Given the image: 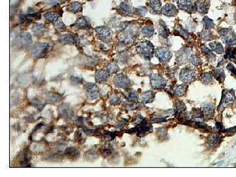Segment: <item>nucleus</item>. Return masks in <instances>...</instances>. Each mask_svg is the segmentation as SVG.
<instances>
[{
	"instance_id": "nucleus-1",
	"label": "nucleus",
	"mask_w": 236,
	"mask_h": 177,
	"mask_svg": "<svg viewBox=\"0 0 236 177\" xmlns=\"http://www.w3.org/2000/svg\"><path fill=\"white\" fill-rule=\"evenodd\" d=\"M51 48V45L47 43H37L32 47L31 53L36 58H43L47 55Z\"/></svg>"
},
{
	"instance_id": "nucleus-2",
	"label": "nucleus",
	"mask_w": 236,
	"mask_h": 177,
	"mask_svg": "<svg viewBox=\"0 0 236 177\" xmlns=\"http://www.w3.org/2000/svg\"><path fill=\"white\" fill-rule=\"evenodd\" d=\"M138 53L144 57L145 58L150 59L154 54V46L149 42H140L137 45Z\"/></svg>"
},
{
	"instance_id": "nucleus-3",
	"label": "nucleus",
	"mask_w": 236,
	"mask_h": 177,
	"mask_svg": "<svg viewBox=\"0 0 236 177\" xmlns=\"http://www.w3.org/2000/svg\"><path fill=\"white\" fill-rule=\"evenodd\" d=\"M135 33L133 32L130 26H127L122 32L120 33L118 35V39L120 42L123 44H131L135 39Z\"/></svg>"
},
{
	"instance_id": "nucleus-4",
	"label": "nucleus",
	"mask_w": 236,
	"mask_h": 177,
	"mask_svg": "<svg viewBox=\"0 0 236 177\" xmlns=\"http://www.w3.org/2000/svg\"><path fill=\"white\" fill-rule=\"evenodd\" d=\"M220 35L222 36V39L226 44L232 46L236 45V35L232 31L228 29H222L220 31Z\"/></svg>"
},
{
	"instance_id": "nucleus-5",
	"label": "nucleus",
	"mask_w": 236,
	"mask_h": 177,
	"mask_svg": "<svg viewBox=\"0 0 236 177\" xmlns=\"http://www.w3.org/2000/svg\"><path fill=\"white\" fill-rule=\"evenodd\" d=\"M114 82L117 87L126 88L129 85L130 81L125 75L123 74H117L114 78Z\"/></svg>"
},
{
	"instance_id": "nucleus-6",
	"label": "nucleus",
	"mask_w": 236,
	"mask_h": 177,
	"mask_svg": "<svg viewBox=\"0 0 236 177\" xmlns=\"http://www.w3.org/2000/svg\"><path fill=\"white\" fill-rule=\"evenodd\" d=\"M150 81L152 87L154 88H163L166 85L165 80L157 74H153L150 76Z\"/></svg>"
},
{
	"instance_id": "nucleus-7",
	"label": "nucleus",
	"mask_w": 236,
	"mask_h": 177,
	"mask_svg": "<svg viewBox=\"0 0 236 177\" xmlns=\"http://www.w3.org/2000/svg\"><path fill=\"white\" fill-rule=\"evenodd\" d=\"M156 57L161 63H166L171 58V52L165 47H160L156 50Z\"/></svg>"
},
{
	"instance_id": "nucleus-8",
	"label": "nucleus",
	"mask_w": 236,
	"mask_h": 177,
	"mask_svg": "<svg viewBox=\"0 0 236 177\" xmlns=\"http://www.w3.org/2000/svg\"><path fill=\"white\" fill-rule=\"evenodd\" d=\"M195 77L194 71L189 68H186L182 70L180 74V78L181 81L186 83H190L194 80Z\"/></svg>"
},
{
	"instance_id": "nucleus-9",
	"label": "nucleus",
	"mask_w": 236,
	"mask_h": 177,
	"mask_svg": "<svg viewBox=\"0 0 236 177\" xmlns=\"http://www.w3.org/2000/svg\"><path fill=\"white\" fill-rule=\"evenodd\" d=\"M85 92L88 98L90 100H95L99 97V88L96 85L92 83H89L85 86Z\"/></svg>"
},
{
	"instance_id": "nucleus-10",
	"label": "nucleus",
	"mask_w": 236,
	"mask_h": 177,
	"mask_svg": "<svg viewBox=\"0 0 236 177\" xmlns=\"http://www.w3.org/2000/svg\"><path fill=\"white\" fill-rule=\"evenodd\" d=\"M235 99L234 92L233 91H226L225 93H223L222 97L221 102L220 103V106H227L230 104H232Z\"/></svg>"
},
{
	"instance_id": "nucleus-11",
	"label": "nucleus",
	"mask_w": 236,
	"mask_h": 177,
	"mask_svg": "<svg viewBox=\"0 0 236 177\" xmlns=\"http://www.w3.org/2000/svg\"><path fill=\"white\" fill-rule=\"evenodd\" d=\"M96 30L99 37L101 38L102 40L104 41V42H108V41L110 40L112 33L111 30H109L108 27L101 26V27L97 28Z\"/></svg>"
},
{
	"instance_id": "nucleus-12",
	"label": "nucleus",
	"mask_w": 236,
	"mask_h": 177,
	"mask_svg": "<svg viewBox=\"0 0 236 177\" xmlns=\"http://www.w3.org/2000/svg\"><path fill=\"white\" fill-rule=\"evenodd\" d=\"M152 130V127L151 125H148L144 124V123H142L141 125L136 127L135 128L131 129L133 132H135L137 133V135L139 136H144V135L147 134L148 132H150Z\"/></svg>"
},
{
	"instance_id": "nucleus-13",
	"label": "nucleus",
	"mask_w": 236,
	"mask_h": 177,
	"mask_svg": "<svg viewBox=\"0 0 236 177\" xmlns=\"http://www.w3.org/2000/svg\"><path fill=\"white\" fill-rule=\"evenodd\" d=\"M32 42V39L31 38L30 35L28 33H24L20 35L16 39V44L20 47L26 46V45H29Z\"/></svg>"
},
{
	"instance_id": "nucleus-14",
	"label": "nucleus",
	"mask_w": 236,
	"mask_h": 177,
	"mask_svg": "<svg viewBox=\"0 0 236 177\" xmlns=\"http://www.w3.org/2000/svg\"><path fill=\"white\" fill-rule=\"evenodd\" d=\"M178 7L180 9L192 13L194 10V7L192 3V0H178Z\"/></svg>"
},
{
	"instance_id": "nucleus-15",
	"label": "nucleus",
	"mask_w": 236,
	"mask_h": 177,
	"mask_svg": "<svg viewBox=\"0 0 236 177\" xmlns=\"http://www.w3.org/2000/svg\"><path fill=\"white\" fill-rule=\"evenodd\" d=\"M194 6L200 13H206L209 7V3L207 0H197Z\"/></svg>"
},
{
	"instance_id": "nucleus-16",
	"label": "nucleus",
	"mask_w": 236,
	"mask_h": 177,
	"mask_svg": "<svg viewBox=\"0 0 236 177\" xmlns=\"http://www.w3.org/2000/svg\"><path fill=\"white\" fill-rule=\"evenodd\" d=\"M161 13L166 16H173L176 15L177 9L173 5L167 4L163 7L161 9Z\"/></svg>"
},
{
	"instance_id": "nucleus-17",
	"label": "nucleus",
	"mask_w": 236,
	"mask_h": 177,
	"mask_svg": "<svg viewBox=\"0 0 236 177\" xmlns=\"http://www.w3.org/2000/svg\"><path fill=\"white\" fill-rule=\"evenodd\" d=\"M65 155L69 159H76L80 157V152L76 148L70 147L66 148L65 150Z\"/></svg>"
},
{
	"instance_id": "nucleus-18",
	"label": "nucleus",
	"mask_w": 236,
	"mask_h": 177,
	"mask_svg": "<svg viewBox=\"0 0 236 177\" xmlns=\"http://www.w3.org/2000/svg\"><path fill=\"white\" fill-rule=\"evenodd\" d=\"M149 7L152 13L158 14L161 12V6L159 0H150Z\"/></svg>"
},
{
	"instance_id": "nucleus-19",
	"label": "nucleus",
	"mask_w": 236,
	"mask_h": 177,
	"mask_svg": "<svg viewBox=\"0 0 236 177\" xmlns=\"http://www.w3.org/2000/svg\"><path fill=\"white\" fill-rule=\"evenodd\" d=\"M59 40L63 44H73L77 42V37L72 33H68V34L63 35Z\"/></svg>"
},
{
	"instance_id": "nucleus-20",
	"label": "nucleus",
	"mask_w": 236,
	"mask_h": 177,
	"mask_svg": "<svg viewBox=\"0 0 236 177\" xmlns=\"http://www.w3.org/2000/svg\"><path fill=\"white\" fill-rule=\"evenodd\" d=\"M109 75V72L108 70H101L97 71L96 74H95V78H96L97 81L99 83L103 82L107 80Z\"/></svg>"
},
{
	"instance_id": "nucleus-21",
	"label": "nucleus",
	"mask_w": 236,
	"mask_h": 177,
	"mask_svg": "<svg viewBox=\"0 0 236 177\" xmlns=\"http://www.w3.org/2000/svg\"><path fill=\"white\" fill-rule=\"evenodd\" d=\"M220 142V136L217 135V134H213L211 136H209L207 140L209 146L210 147H215L216 145H218Z\"/></svg>"
},
{
	"instance_id": "nucleus-22",
	"label": "nucleus",
	"mask_w": 236,
	"mask_h": 177,
	"mask_svg": "<svg viewBox=\"0 0 236 177\" xmlns=\"http://www.w3.org/2000/svg\"><path fill=\"white\" fill-rule=\"evenodd\" d=\"M190 50L188 49H182L178 53V60L181 63L186 62L190 57Z\"/></svg>"
},
{
	"instance_id": "nucleus-23",
	"label": "nucleus",
	"mask_w": 236,
	"mask_h": 177,
	"mask_svg": "<svg viewBox=\"0 0 236 177\" xmlns=\"http://www.w3.org/2000/svg\"><path fill=\"white\" fill-rule=\"evenodd\" d=\"M89 19L85 17V16H82L77 20L75 23V26L78 28L83 29V28H86L89 26Z\"/></svg>"
},
{
	"instance_id": "nucleus-24",
	"label": "nucleus",
	"mask_w": 236,
	"mask_h": 177,
	"mask_svg": "<svg viewBox=\"0 0 236 177\" xmlns=\"http://www.w3.org/2000/svg\"><path fill=\"white\" fill-rule=\"evenodd\" d=\"M187 90V86L186 85H176L173 88V93L177 96L182 97L185 95Z\"/></svg>"
},
{
	"instance_id": "nucleus-25",
	"label": "nucleus",
	"mask_w": 236,
	"mask_h": 177,
	"mask_svg": "<svg viewBox=\"0 0 236 177\" xmlns=\"http://www.w3.org/2000/svg\"><path fill=\"white\" fill-rule=\"evenodd\" d=\"M30 153L28 152L27 150H24L20 154V157H19V162L21 165L27 164L29 162L30 159Z\"/></svg>"
},
{
	"instance_id": "nucleus-26",
	"label": "nucleus",
	"mask_w": 236,
	"mask_h": 177,
	"mask_svg": "<svg viewBox=\"0 0 236 177\" xmlns=\"http://www.w3.org/2000/svg\"><path fill=\"white\" fill-rule=\"evenodd\" d=\"M209 47L214 52L218 54H222L224 52V48L222 45L218 42H213L209 44Z\"/></svg>"
},
{
	"instance_id": "nucleus-27",
	"label": "nucleus",
	"mask_w": 236,
	"mask_h": 177,
	"mask_svg": "<svg viewBox=\"0 0 236 177\" xmlns=\"http://www.w3.org/2000/svg\"><path fill=\"white\" fill-rule=\"evenodd\" d=\"M154 98V93L152 91H146L143 93L141 97V100L144 103H149L153 100Z\"/></svg>"
},
{
	"instance_id": "nucleus-28",
	"label": "nucleus",
	"mask_w": 236,
	"mask_h": 177,
	"mask_svg": "<svg viewBox=\"0 0 236 177\" xmlns=\"http://www.w3.org/2000/svg\"><path fill=\"white\" fill-rule=\"evenodd\" d=\"M158 32L161 36L163 37H167L168 36V29L167 26L163 21L160 20L158 25Z\"/></svg>"
},
{
	"instance_id": "nucleus-29",
	"label": "nucleus",
	"mask_w": 236,
	"mask_h": 177,
	"mask_svg": "<svg viewBox=\"0 0 236 177\" xmlns=\"http://www.w3.org/2000/svg\"><path fill=\"white\" fill-rule=\"evenodd\" d=\"M203 113L206 118H210L213 114V107L211 104H206L203 106Z\"/></svg>"
},
{
	"instance_id": "nucleus-30",
	"label": "nucleus",
	"mask_w": 236,
	"mask_h": 177,
	"mask_svg": "<svg viewBox=\"0 0 236 177\" xmlns=\"http://www.w3.org/2000/svg\"><path fill=\"white\" fill-rule=\"evenodd\" d=\"M213 75L214 76V78H216V80H218L219 82L222 83L224 80L225 78L224 71L222 69L218 68L215 69V70H214Z\"/></svg>"
},
{
	"instance_id": "nucleus-31",
	"label": "nucleus",
	"mask_w": 236,
	"mask_h": 177,
	"mask_svg": "<svg viewBox=\"0 0 236 177\" xmlns=\"http://www.w3.org/2000/svg\"><path fill=\"white\" fill-rule=\"evenodd\" d=\"M32 30L35 35H42L44 32H45V27L44 25H42V24H35V25H34Z\"/></svg>"
},
{
	"instance_id": "nucleus-32",
	"label": "nucleus",
	"mask_w": 236,
	"mask_h": 177,
	"mask_svg": "<svg viewBox=\"0 0 236 177\" xmlns=\"http://www.w3.org/2000/svg\"><path fill=\"white\" fill-rule=\"evenodd\" d=\"M68 10L73 12V13H78L79 11H82V4L79 2H73L69 5Z\"/></svg>"
},
{
	"instance_id": "nucleus-33",
	"label": "nucleus",
	"mask_w": 236,
	"mask_h": 177,
	"mask_svg": "<svg viewBox=\"0 0 236 177\" xmlns=\"http://www.w3.org/2000/svg\"><path fill=\"white\" fill-rule=\"evenodd\" d=\"M141 32L143 35L146 37H151L154 33V28L152 26L146 25L143 26L141 29Z\"/></svg>"
},
{
	"instance_id": "nucleus-34",
	"label": "nucleus",
	"mask_w": 236,
	"mask_h": 177,
	"mask_svg": "<svg viewBox=\"0 0 236 177\" xmlns=\"http://www.w3.org/2000/svg\"><path fill=\"white\" fill-rule=\"evenodd\" d=\"M44 16L49 22H55L58 19V15L54 12H48L45 14Z\"/></svg>"
},
{
	"instance_id": "nucleus-35",
	"label": "nucleus",
	"mask_w": 236,
	"mask_h": 177,
	"mask_svg": "<svg viewBox=\"0 0 236 177\" xmlns=\"http://www.w3.org/2000/svg\"><path fill=\"white\" fill-rule=\"evenodd\" d=\"M120 9L121 11L125 15H130L132 13V7L131 6L126 3H123L120 5Z\"/></svg>"
},
{
	"instance_id": "nucleus-36",
	"label": "nucleus",
	"mask_w": 236,
	"mask_h": 177,
	"mask_svg": "<svg viewBox=\"0 0 236 177\" xmlns=\"http://www.w3.org/2000/svg\"><path fill=\"white\" fill-rule=\"evenodd\" d=\"M186 109L185 104L181 101H176L175 102V112L176 114H179L181 112L184 111Z\"/></svg>"
},
{
	"instance_id": "nucleus-37",
	"label": "nucleus",
	"mask_w": 236,
	"mask_h": 177,
	"mask_svg": "<svg viewBox=\"0 0 236 177\" xmlns=\"http://www.w3.org/2000/svg\"><path fill=\"white\" fill-rule=\"evenodd\" d=\"M125 96L127 97V99L131 102H135L138 99L137 93L133 90H131L129 91L126 93Z\"/></svg>"
},
{
	"instance_id": "nucleus-38",
	"label": "nucleus",
	"mask_w": 236,
	"mask_h": 177,
	"mask_svg": "<svg viewBox=\"0 0 236 177\" xmlns=\"http://www.w3.org/2000/svg\"><path fill=\"white\" fill-rule=\"evenodd\" d=\"M200 80H201L202 83H204V84H209V83L211 82L213 79H212L211 74H209V73H205L201 76Z\"/></svg>"
},
{
	"instance_id": "nucleus-39",
	"label": "nucleus",
	"mask_w": 236,
	"mask_h": 177,
	"mask_svg": "<svg viewBox=\"0 0 236 177\" xmlns=\"http://www.w3.org/2000/svg\"><path fill=\"white\" fill-rule=\"evenodd\" d=\"M54 26H55L56 30L59 32H63V31L66 29V26L64 25V24L62 22L61 20H56L54 22Z\"/></svg>"
},
{
	"instance_id": "nucleus-40",
	"label": "nucleus",
	"mask_w": 236,
	"mask_h": 177,
	"mask_svg": "<svg viewBox=\"0 0 236 177\" xmlns=\"http://www.w3.org/2000/svg\"><path fill=\"white\" fill-rule=\"evenodd\" d=\"M100 152H101V154L103 155V156L107 157L112 154V150L111 149V148L104 146L100 150Z\"/></svg>"
},
{
	"instance_id": "nucleus-41",
	"label": "nucleus",
	"mask_w": 236,
	"mask_h": 177,
	"mask_svg": "<svg viewBox=\"0 0 236 177\" xmlns=\"http://www.w3.org/2000/svg\"><path fill=\"white\" fill-rule=\"evenodd\" d=\"M203 24L206 29H211V28H213L214 27V23L213 20L208 17H207V16L203 18Z\"/></svg>"
},
{
	"instance_id": "nucleus-42",
	"label": "nucleus",
	"mask_w": 236,
	"mask_h": 177,
	"mask_svg": "<svg viewBox=\"0 0 236 177\" xmlns=\"http://www.w3.org/2000/svg\"><path fill=\"white\" fill-rule=\"evenodd\" d=\"M107 70L109 73H115L119 70V67L115 63L109 64L108 66H107Z\"/></svg>"
},
{
	"instance_id": "nucleus-43",
	"label": "nucleus",
	"mask_w": 236,
	"mask_h": 177,
	"mask_svg": "<svg viewBox=\"0 0 236 177\" xmlns=\"http://www.w3.org/2000/svg\"><path fill=\"white\" fill-rule=\"evenodd\" d=\"M85 157L88 160H93L95 159H96L97 157V152L94 151V150H90V151L87 152L85 154Z\"/></svg>"
},
{
	"instance_id": "nucleus-44",
	"label": "nucleus",
	"mask_w": 236,
	"mask_h": 177,
	"mask_svg": "<svg viewBox=\"0 0 236 177\" xmlns=\"http://www.w3.org/2000/svg\"><path fill=\"white\" fill-rule=\"evenodd\" d=\"M176 31L178 32V35H181L182 37H184L185 39H188V38H189V37H188V33H187L186 31H185L182 27H180V26H178Z\"/></svg>"
},
{
	"instance_id": "nucleus-45",
	"label": "nucleus",
	"mask_w": 236,
	"mask_h": 177,
	"mask_svg": "<svg viewBox=\"0 0 236 177\" xmlns=\"http://www.w3.org/2000/svg\"><path fill=\"white\" fill-rule=\"evenodd\" d=\"M192 116L194 118H202L203 116V111L199 109H194L192 111Z\"/></svg>"
},
{
	"instance_id": "nucleus-46",
	"label": "nucleus",
	"mask_w": 236,
	"mask_h": 177,
	"mask_svg": "<svg viewBox=\"0 0 236 177\" xmlns=\"http://www.w3.org/2000/svg\"><path fill=\"white\" fill-rule=\"evenodd\" d=\"M211 36H212L211 33H210L209 31H203V32L201 33V37L204 40L207 41L212 39L213 37H211Z\"/></svg>"
},
{
	"instance_id": "nucleus-47",
	"label": "nucleus",
	"mask_w": 236,
	"mask_h": 177,
	"mask_svg": "<svg viewBox=\"0 0 236 177\" xmlns=\"http://www.w3.org/2000/svg\"><path fill=\"white\" fill-rule=\"evenodd\" d=\"M235 55V52L232 49H228L225 54V59H233Z\"/></svg>"
},
{
	"instance_id": "nucleus-48",
	"label": "nucleus",
	"mask_w": 236,
	"mask_h": 177,
	"mask_svg": "<svg viewBox=\"0 0 236 177\" xmlns=\"http://www.w3.org/2000/svg\"><path fill=\"white\" fill-rule=\"evenodd\" d=\"M75 139L78 142H81L84 140V137H83V134L81 131H78L75 135Z\"/></svg>"
},
{
	"instance_id": "nucleus-49",
	"label": "nucleus",
	"mask_w": 236,
	"mask_h": 177,
	"mask_svg": "<svg viewBox=\"0 0 236 177\" xmlns=\"http://www.w3.org/2000/svg\"><path fill=\"white\" fill-rule=\"evenodd\" d=\"M228 70H230L233 75H234L236 76V68L234 67V66L232 64L229 63L227 66Z\"/></svg>"
},
{
	"instance_id": "nucleus-50",
	"label": "nucleus",
	"mask_w": 236,
	"mask_h": 177,
	"mask_svg": "<svg viewBox=\"0 0 236 177\" xmlns=\"http://www.w3.org/2000/svg\"><path fill=\"white\" fill-rule=\"evenodd\" d=\"M120 101V98L116 95H114V96L110 98V102L112 104H118L119 102Z\"/></svg>"
},
{
	"instance_id": "nucleus-51",
	"label": "nucleus",
	"mask_w": 236,
	"mask_h": 177,
	"mask_svg": "<svg viewBox=\"0 0 236 177\" xmlns=\"http://www.w3.org/2000/svg\"><path fill=\"white\" fill-rule=\"evenodd\" d=\"M191 59H192V64H194V65H197V64H199V61L198 59L196 58V57H192Z\"/></svg>"
},
{
	"instance_id": "nucleus-52",
	"label": "nucleus",
	"mask_w": 236,
	"mask_h": 177,
	"mask_svg": "<svg viewBox=\"0 0 236 177\" xmlns=\"http://www.w3.org/2000/svg\"><path fill=\"white\" fill-rule=\"evenodd\" d=\"M216 127L218 130L220 131L222 130V125L220 123H219V122H217V123H216Z\"/></svg>"
},
{
	"instance_id": "nucleus-53",
	"label": "nucleus",
	"mask_w": 236,
	"mask_h": 177,
	"mask_svg": "<svg viewBox=\"0 0 236 177\" xmlns=\"http://www.w3.org/2000/svg\"><path fill=\"white\" fill-rule=\"evenodd\" d=\"M89 1H92V0H89Z\"/></svg>"
}]
</instances>
